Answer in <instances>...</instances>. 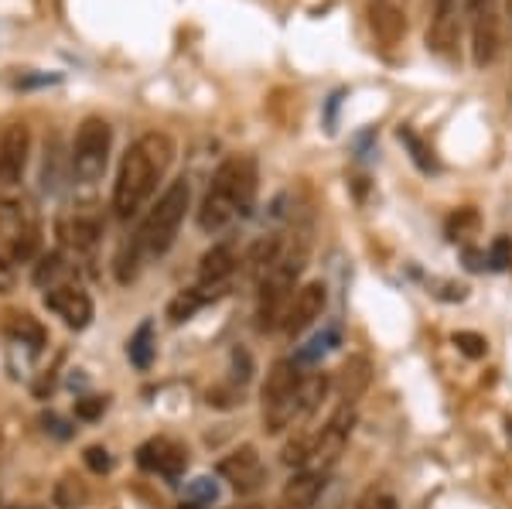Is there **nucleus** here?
I'll list each match as a JSON object with an SVG mask.
<instances>
[{
  "label": "nucleus",
  "instance_id": "f257e3e1",
  "mask_svg": "<svg viewBox=\"0 0 512 509\" xmlns=\"http://www.w3.org/2000/svg\"><path fill=\"white\" fill-rule=\"evenodd\" d=\"M171 161H175V141L168 134H144L140 141L127 147L117 171V182H113V212L117 219H134L151 195L158 192V182L168 175Z\"/></svg>",
  "mask_w": 512,
  "mask_h": 509
},
{
  "label": "nucleus",
  "instance_id": "f03ea898",
  "mask_svg": "<svg viewBox=\"0 0 512 509\" xmlns=\"http://www.w3.org/2000/svg\"><path fill=\"white\" fill-rule=\"evenodd\" d=\"M188 202H192V188H188L185 178H178V182H171L168 188H164L161 199L151 205L147 219L140 223L134 240L123 246L120 260H117V277L123 284L137 277L140 260H158L171 250L181 223H185Z\"/></svg>",
  "mask_w": 512,
  "mask_h": 509
},
{
  "label": "nucleus",
  "instance_id": "7ed1b4c3",
  "mask_svg": "<svg viewBox=\"0 0 512 509\" xmlns=\"http://www.w3.org/2000/svg\"><path fill=\"white\" fill-rule=\"evenodd\" d=\"M256 202V161L226 158L212 175V185L198 205V226L202 233H222L233 219L250 216Z\"/></svg>",
  "mask_w": 512,
  "mask_h": 509
},
{
  "label": "nucleus",
  "instance_id": "20e7f679",
  "mask_svg": "<svg viewBox=\"0 0 512 509\" xmlns=\"http://www.w3.org/2000/svg\"><path fill=\"white\" fill-rule=\"evenodd\" d=\"M41 243L38 219L18 199L0 202V294H11L18 284V264L35 260Z\"/></svg>",
  "mask_w": 512,
  "mask_h": 509
},
{
  "label": "nucleus",
  "instance_id": "39448f33",
  "mask_svg": "<svg viewBox=\"0 0 512 509\" xmlns=\"http://www.w3.org/2000/svg\"><path fill=\"white\" fill-rule=\"evenodd\" d=\"M304 260H308V243H297L291 250H280L274 270H270L267 277L260 281V311H256V318H260L263 332H270V328L284 325V315L287 308H291V298H294V284L297 277H301L304 270Z\"/></svg>",
  "mask_w": 512,
  "mask_h": 509
},
{
  "label": "nucleus",
  "instance_id": "423d86ee",
  "mask_svg": "<svg viewBox=\"0 0 512 509\" xmlns=\"http://www.w3.org/2000/svg\"><path fill=\"white\" fill-rule=\"evenodd\" d=\"M110 147H113V127L103 117H86L76 130L72 141V175L79 185H93L103 178L106 164H110Z\"/></svg>",
  "mask_w": 512,
  "mask_h": 509
},
{
  "label": "nucleus",
  "instance_id": "0eeeda50",
  "mask_svg": "<svg viewBox=\"0 0 512 509\" xmlns=\"http://www.w3.org/2000/svg\"><path fill=\"white\" fill-rule=\"evenodd\" d=\"M31 154V130L24 123H11L0 134V202H11L21 188L24 168Z\"/></svg>",
  "mask_w": 512,
  "mask_h": 509
},
{
  "label": "nucleus",
  "instance_id": "6e6552de",
  "mask_svg": "<svg viewBox=\"0 0 512 509\" xmlns=\"http://www.w3.org/2000/svg\"><path fill=\"white\" fill-rule=\"evenodd\" d=\"M472 18V59L485 69L499 55V7L495 0H461Z\"/></svg>",
  "mask_w": 512,
  "mask_h": 509
},
{
  "label": "nucleus",
  "instance_id": "1a4fd4ad",
  "mask_svg": "<svg viewBox=\"0 0 512 509\" xmlns=\"http://www.w3.org/2000/svg\"><path fill=\"white\" fill-rule=\"evenodd\" d=\"M352 424H355L352 404H342L332 417H328V424L321 428V434L315 438V448H311V469H315V472H328V469H332L338 458H342L345 445H349Z\"/></svg>",
  "mask_w": 512,
  "mask_h": 509
},
{
  "label": "nucleus",
  "instance_id": "9d476101",
  "mask_svg": "<svg viewBox=\"0 0 512 509\" xmlns=\"http://www.w3.org/2000/svg\"><path fill=\"white\" fill-rule=\"evenodd\" d=\"M99 233H103V223L93 212V205H82V209L69 212V216L59 219V243L62 253H72V260H89L96 253Z\"/></svg>",
  "mask_w": 512,
  "mask_h": 509
},
{
  "label": "nucleus",
  "instance_id": "9b49d317",
  "mask_svg": "<svg viewBox=\"0 0 512 509\" xmlns=\"http://www.w3.org/2000/svg\"><path fill=\"white\" fill-rule=\"evenodd\" d=\"M45 308L52 311V315H59L69 328H76V332L89 328L93 311H96L93 298H89L79 284H59V287H52V291H45Z\"/></svg>",
  "mask_w": 512,
  "mask_h": 509
},
{
  "label": "nucleus",
  "instance_id": "f8f14e48",
  "mask_svg": "<svg viewBox=\"0 0 512 509\" xmlns=\"http://www.w3.org/2000/svg\"><path fill=\"white\" fill-rule=\"evenodd\" d=\"M407 7L410 0H369V28L379 45L396 48L407 38Z\"/></svg>",
  "mask_w": 512,
  "mask_h": 509
},
{
  "label": "nucleus",
  "instance_id": "ddd939ff",
  "mask_svg": "<svg viewBox=\"0 0 512 509\" xmlns=\"http://www.w3.org/2000/svg\"><path fill=\"white\" fill-rule=\"evenodd\" d=\"M137 465L144 472L164 475V479H178L188 465V451L171 438H151L137 448Z\"/></svg>",
  "mask_w": 512,
  "mask_h": 509
},
{
  "label": "nucleus",
  "instance_id": "4468645a",
  "mask_svg": "<svg viewBox=\"0 0 512 509\" xmlns=\"http://www.w3.org/2000/svg\"><path fill=\"white\" fill-rule=\"evenodd\" d=\"M325 301H328V294H325V284L321 281L297 287L294 298H291V308H287V315H284L287 335H301L308 325H315L321 318V311H325Z\"/></svg>",
  "mask_w": 512,
  "mask_h": 509
},
{
  "label": "nucleus",
  "instance_id": "2eb2a0df",
  "mask_svg": "<svg viewBox=\"0 0 512 509\" xmlns=\"http://www.w3.org/2000/svg\"><path fill=\"white\" fill-rule=\"evenodd\" d=\"M458 45V0H431L427 48L437 55H451Z\"/></svg>",
  "mask_w": 512,
  "mask_h": 509
},
{
  "label": "nucleus",
  "instance_id": "dca6fc26",
  "mask_svg": "<svg viewBox=\"0 0 512 509\" xmlns=\"http://www.w3.org/2000/svg\"><path fill=\"white\" fill-rule=\"evenodd\" d=\"M236 267H239V257H236L233 243H216L202 257V264H198V284L209 287V291H219V287L236 274Z\"/></svg>",
  "mask_w": 512,
  "mask_h": 509
},
{
  "label": "nucleus",
  "instance_id": "f3484780",
  "mask_svg": "<svg viewBox=\"0 0 512 509\" xmlns=\"http://www.w3.org/2000/svg\"><path fill=\"white\" fill-rule=\"evenodd\" d=\"M219 475L222 479H229L236 489H256L260 486V479H263V465H260V458H256V448H239L233 451L229 458H222L219 462Z\"/></svg>",
  "mask_w": 512,
  "mask_h": 509
},
{
  "label": "nucleus",
  "instance_id": "a211bd4d",
  "mask_svg": "<svg viewBox=\"0 0 512 509\" xmlns=\"http://www.w3.org/2000/svg\"><path fill=\"white\" fill-rule=\"evenodd\" d=\"M301 383H304V376L294 359H280V363L270 366L267 383H263V407L297 397V393H301Z\"/></svg>",
  "mask_w": 512,
  "mask_h": 509
},
{
  "label": "nucleus",
  "instance_id": "6ab92c4d",
  "mask_svg": "<svg viewBox=\"0 0 512 509\" xmlns=\"http://www.w3.org/2000/svg\"><path fill=\"white\" fill-rule=\"evenodd\" d=\"M373 383V366L366 356H349L338 369V393H342V404H355L362 393Z\"/></svg>",
  "mask_w": 512,
  "mask_h": 509
},
{
  "label": "nucleus",
  "instance_id": "aec40b11",
  "mask_svg": "<svg viewBox=\"0 0 512 509\" xmlns=\"http://www.w3.org/2000/svg\"><path fill=\"white\" fill-rule=\"evenodd\" d=\"M321 489H325V472L311 469V472L294 475V479L287 482V489H284V506L287 509H308L321 496Z\"/></svg>",
  "mask_w": 512,
  "mask_h": 509
},
{
  "label": "nucleus",
  "instance_id": "412c9836",
  "mask_svg": "<svg viewBox=\"0 0 512 509\" xmlns=\"http://www.w3.org/2000/svg\"><path fill=\"white\" fill-rule=\"evenodd\" d=\"M72 267H76V264H69V257H65L62 250L45 253V257L38 260V267H35V284L45 287V291H52V287H59V284H69L65 277L72 274Z\"/></svg>",
  "mask_w": 512,
  "mask_h": 509
},
{
  "label": "nucleus",
  "instance_id": "4be33fe9",
  "mask_svg": "<svg viewBox=\"0 0 512 509\" xmlns=\"http://www.w3.org/2000/svg\"><path fill=\"white\" fill-rule=\"evenodd\" d=\"M216 294H219V291H209V287H202V284H198V287H188V291H181L178 298L168 305V318H171L175 325L188 322V318H192L202 305H209V301L216 298Z\"/></svg>",
  "mask_w": 512,
  "mask_h": 509
},
{
  "label": "nucleus",
  "instance_id": "5701e85b",
  "mask_svg": "<svg viewBox=\"0 0 512 509\" xmlns=\"http://www.w3.org/2000/svg\"><path fill=\"white\" fill-rule=\"evenodd\" d=\"M154 352H158V342H154V322H140L137 332L130 335V342H127V359L137 369H151Z\"/></svg>",
  "mask_w": 512,
  "mask_h": 509
},
{
  "label": "nucleus",
  "instance_id": "b1692460",
  "mask_svg": "<svg viewBox=\"0 0 512 509\" xmlns=\"http://www.w3.org/2000/svg\"><path fill=\"white\" fill-rule=\"evenodd\" d=\"M7 332H11L14 342H21V346H28L31 352H41L45 349V328L38 325V318L31 315H11V322H7Z\"/></svg>",
  "mask_w": 512,
  "mask_h": 509
},
{
  "label": "nucleus",
  "instance_id": "393cba45",
  "mask_svg": "<svg viewBox=\"0 0 512 509\" xmlns=\"http://www.w3.org/2000/svg\"><path fill=\"white\" fill-rule=\"evenodd\" d=\"M89 499L86 482L76 479V475H62L59 486H55V506L59 509H79Z\"/></svg>",
  "mask_w": 512,
  "mask_h": 509
},
{
  "label": "nucleus",
  "instance_id": "a878e982",
  "mask_svg": "<svg viewBox=\"0 0 512 509\" xmlns=\"http://www.w3.org/2000/svg\"><path fill=\"white\" fill-rule=\"evenodd\" d=\"M338 346V328H325L321 335H315V339L308 342L301 352H297L294 363H315V359H321L325 352H332Z\"/></svg>",
  "mask_w": 512,
  "mask_h": 509
},
{
  "label": "nucleus",
  "instance_id": "bb28decb",
  "mask_svg": "<svg viewBox=\"0 0 512 509\" xmlns=\"http://www.w3.org/2000/svg\"><path fill=\"white\" fill-rule=\"evenodd\" d=\"M400 141L407 144L410 151H414V161L420 164V168H424V171H434V154H431V147H427L424 141H420V137L414 134V130L403 127V130H400Z\"/></svg>",
  "mask_w": 512,
  "mask_h": 509
},
{
  "label": "nucleus",
  "instance_id": "cd10ccee",
  "mask_svg": "<svg viewBox=\"0 0 512 509\" xmlns=\"http://www.w3.org/2000/svg\"><path fill=\"white\" fill-rule=\"evenodd\" d=\"M454 346L465 352L468 359H482L485 352H489V342H485L478 332H458V335H454Z\"/></svg>",
  "mask_w": 512,
  "mask_h": 509
},
{
  "label": "nucleus",
  "instance_id": "c85d7f7f",
  "mask_svg": "<svg viewBox=\"0 0 512 509\" xmlns=\"http://www.w3.org/2000/svg\"><path fill=\"white\" fill-rule=\"evenodd\" d=\"M82 458H86L89 472H96V475H106V472L113 469V458H110V451H106L103 445H89Z\"/></svg>",
  "mask_w": 512,
  "mask_h": 509
},
{
  "label": "nucleus",
  "instance_id": "c756f323",
  "mask_svg": "<svg viewBox=\"0 0 512 509\" xmlns=\"http://www.w3.org/2000/svg\"><path fill=\"white\" fill-rule=\"evenodd\" d=\"M106 414V397H82L76 400V417L79 421H99Z\"/></svg>",
  "mask_w": 512,
  "mask_h": 509
},
{
  "label": "nucleus",
  "instance_id": "7c9ffc66",
  "mask_svg": "<svg viewBox=\"0 0 512 509\" xmlns=\"http://www.w3.org/2000/svg\"><path fill=\"white\" fill-rule=\"evenodd\" d=\"M188 496H192L195 503H212V499L219 496V489L212 479H195L192 486H188Z\"/></svg>",
  "mask_w": 512,
  "mask_h": 509
},
{
  "label": "nucleus",
  "instance_id": "2f4dec72",
  "mask_svg": "<svg viewBox=\"0 0 512 509\" xmlns=\"http://www.w3.org/2000/svg\"><path fill=\"white\" fill-rule=\"evenodd\" d=\"M41 424H45V431H52L55 438H62V441H69V438H72V428L62 421V417H55V414H41Z\"/></svg>",
  "mask_w": 512,
  "mask_h": 509
},
{
  "label": "nucleus",
  "instance_id": "473e14b6",
  "mask_svg": "<svg viewBox=\"0 0 512 509\" xmlns=\"http://www.w3.org/2000/svg\"><path fill=\"white\" fill-rule=\"evenodd\" d=\"M509 260H512V243L506 240V236H502V240H495L492 243V267H506L509 264Z\"/></svg>",
  "mask_w": 512,
  "mask_h": 509
},
{
  "label": "nucleus",
  "instance_id": "72a5a7b5",
  "mask_svg": "<svg viewBox=\"0 0 512 509\" xmlns=\"http://www.w3.org/2000/svg\"><path fill=\"white\" fill-rule=\"evenodd\" d=\"M359 509H396V499L390 496V492H369Z\"/></svg>",
  "mask_w": 512,
  "mask_h": 509
},
{
  "label": "nucleus",
  "instance_id": "f704fd0d",
  "mask_svg": "<svg viewBox=\"0 0 512 509\" xmlns=\"http://www.w3.org/2000/svg\"><path fill=\"white\" fill-rule=\"evenodd\" d=\"M465 226H478V216L475 212H458V216L451 219V240H458L461 233H465Z\"/></svg>",
  "mask_w": 512,
  "mask_h": 509
},
{
  "label": "nucleus",
  "instance_id": "c9c22d12",
  "mask_svg": "<svg viewBox=\"0 0 512 509\" xmlns=\"http://www.w3.org/2000/svg\"><path fill=\"white\" fill-rule=\"evenodd\" d=\"M7 509H38V506H7Z\"/></svg>",
  "mask_w": 512,
  "mask_h": 509
},
{
  "label": "nucleus",
  "instance_id": "e433bc0d",
  "mask_svg": "<svg viewBox=\"0 0 512 509\" xmlns=\"http://www.w3.org/2000/svg\"><path fill=\"white\" fill-rule=\"evenodd\" d=\"M506 7H509V21H512V0H506Z\"/></svg>",
  "mask_w": 512,
  "mask_h": 509
},
{
  "label": "nucleus",
  "instance_id": "4c0bfd02",
  "mask_svg": "<svg viewBox=\"0 0 512 509\" xmlns=\"http://www.w3.org/2000/svg\"><path fill=\"white\" fill-rule=\"evenodd\" d=\"M509 103H512V82H509Z\"/></svg>",
  "mask_w": 512,
  "mask_h": 509
},
{
  "label": "nucleus",
  "instance_id": "58836bf2",
  "mask_svg": "<svg viewBox=\"0 0 512 509\" xmlns=\"http://www.w3.org/2000/svg\"><path fill=\"white\" fill-rule=\"evenodd\" d=\"M236 509H250V506H236Z\"/></svg>",
  "mask_w": 512,
  "mask_h": 509
}]
</instances>
